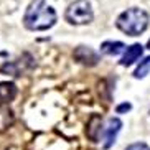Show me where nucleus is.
<instances>
[{"instance_id": "1", "label": "nucleus", "mask_w": 150, "mask_h": 150, "mask_svg": "<svg viewBox=\"0 0 150 150\" xmlns=\"http://www.w3.org/2000/svg\"><path fill=\"white\" fill-rule=\"evenodd\" d=\"M56 18L58 15L53 7H50L45 0H35L28 5L23 23L31 31H45L56 23Z\"/></svg>"}, {"instance_id": "2", "label": "nucleus", "mask_w": 150, "mask_h": 150, "mask_svg": "<svg viewBox=\"0 0 150 150\" xmlns=\"http://www.w3.org/2000/svg\"><path fill=\"white\" fill-rule=\"evenodd\" d=\"M147 27H149V15L142 8H129L117 18V28L130 36L144 33Z\"/></svg>"}, {"instance_id": "3", "label": "nucleus", "mask_w": 150, "mask_h": 150, "mask_svg": "<svg viewBox=\"0 0 150 150\" xmlns=\"http://www.w3.org/2000/svg\"><path fill=\"white\" fill-rule=\"evenodd\" d=\"M64 17L71 25H86L93 22L94 13L88 0H74L66 8Z\"/></svg>"}, {"instance_id": "4", "label": "nucleus", "mask_w": 150, "mask_h": 150, "mask_svg": "<svg viewBox=\"0 0 150 150\" xmlns=\"http://www.w3.org/2000/svg\"><path fill=\"white\" fill-rule=\"evenodd\" d=\"M120 127H122V122H120V119H117V117H110L109 120H107L106 127L102 129V135H104V149H110V147L114 145L115 139H117V134L120 132Z\"/></svg>"}, {"instance_id": "5", "label": "nucleus", "mask_w": 150, "mask_h": 150, "mask_svg": "<svg viewBox=\"0 0 150 150\" xmlns=\"http://www.w3.org/2000/svg\"><path fill=\"white\" fill-rule=\"evenodd\" d=\"M74 58L78 61H81L83 64H96L99 61V54L91 48H86V46H79V48L74 51Z\"/></svg>"}, {"instance_id": "6", "label": "nucleus", "mask_w": 150, "mask_h": 150, "mask_svg": "<svg viewBox=\"0 0 150 150\" xmlns=\"http://www.w3.org/2000/svg\"><path fill=\"white\" fill-rule=\"evenodd\" d=\"M17 97V86L13 83H0V104H10Z\"/></svg>"}, {"instance_id": "7", "label": "nucleus", "mask_w": 150, "mask_h": 150, "mask_svg": "<svg viewBox=\"0 0 150 150\" xmlns=\"http://www.w3.org/2000/svg\"><path fill=\"white\" fill-rule=\"evenodd\" d=\"M142 51H144V48H142V45H139V43L125 48V54H124L122 59H120V64H122V66H130L132 63H135L137 59L142 56Z\"/></svg>"}, {"instance_id": "8", "label": "nucleus", "mask_w": 150, "mask_h": 150, "mask_svg": "<svg viewBox=\"0 0 150 150\" xmlns=\"http://www.w3.org/2000/svg\"><path fill=\"white\" fill-rule=\"evenodd\" d=\"M13 124V112L8 109V104H0V132H4Z\"/></svg>"}, {"instance_id": "9", "label": "nucleus", "mask_w": 150, "mask_h": 150, "mask_svg": "<svg viewBox=\"0 0 150 150\" xmlns=\"http://www.w3.org/2000/svg\"><path fill=\"white\" fill-rule=\"evenodd\" d=\"M101 51L106 54H119L125 51V45L120 41H104L101 46Z\"/></svg>"}, {"instance_id": "10", "label": "nucleus", "mask_w": 150, "mask_h": 150, "mask_svg": "<svg viewBox=\"0 0 150 150\" xmlns=\"http://www.w3.org/2000/svg\"><path fill=\"white\" fill-rule=\"evenodd\" d=\"M149 73H150V56L145 58L144 61H140V64L137 66L135 73H134V78H137V79H142V78H145Z\"/></svg>"}, {"instance_id": "11", "label": "nucleus", "mask_w": 150, "mask_h": 150, "mask_svg": "<svg viewBox=\"0 0 150 150\" xmlns=\"http://www.w3.org/2000/svg\"><path fill=\"white\" fill-rule=\"evenodd\" d=\"M125 150H150V147L147 144H144V142H135L132 145H129Z\"/></svg>"}, {"instance_id": "12", "label": "nucleus", "mask_w": 150, "mask_h": 150, "mask_svg": "<svg viewBox=\"0 0 150 150\" xmlns=\"http://www.w3.org/2000/svg\"><path fill=\"white\" fill-rule=\"evenodd\" d=\"M132 109V106L129 104V102H124L120 106H117V114H122V112H127V110Z\"/></svg>"}, {"instance_id": "13", "label": "nucleus", "mask_w": 150, "mask_h": 150, "mask_svg": "<svg viewBox=\"0 0 150 150\" xmlns=\"http://www.w3.org/2000/svg\"><path fill=\"white\" fill-rule=\"evenodd\" d=\"M147 48H149V50H150V40H149V45H147Z\"/></svg>"}]
</instances>
